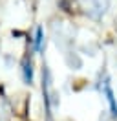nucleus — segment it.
<instances>
[{
	"label": "nucleus",
	"instance_id": "f03ea898",
	"mask_svg": "<svg viewBox=\"0 0 117 121\" xmlns=\"http://www.w3.org/2000/svg\"><path fill=\"white\" fill-rule=\"evenodd\" d=\"M102 92H104V95H106V99H108L112 116L117 117V103H115V97H113V92H112V86H110L108 79H104V83H102Z\"/></svg>",
	"mask_w": 117,
	"mask_h": 121
},
{
	"label": "nucleus",
	"instance_id": "7ed1b4c3",
	"mask_svg": "<svg viewBox=\"0 0 117 121\" xmlns=\"http://www.w3.org/2000/svg\"><path fill=\"white\" fill-rule=\"evenodd\" d=\"M22 73H24V81L31 84V81H33V62L29 57H24V60H22Z\"/></svg>",
	"mask_w": 117,
	"mask_h": 121
},
{
	"label": "nucleus",
	"instance_id": "20e7f679",
	"mask_svg": "<svg viewBox=\"0 0 117 121\" xmlns=\"http://www.w3.org/2000/svg\"><path fill=\"white\" fill-rule=\"evenodd\" d=\"M42 40H44V35H42V28H37V39H35V48L40 52L42 50Z\"/></svg>",
	"mask_w": 117,
	"mask_h": 121
},
{
	"label": "nucleus",
	"instance_id": "f257e3e1",
	"mask_svg": "<svg viewBox=\"0 0 117 121\" xmlns=\"http://www.w3.org/2000/svg\"><path fill=\"white\" fill-rule=\"evenodd\" d=\"M42 90H44V99H46V105L48 108H55L58 105V99H57V92L53 88V83H51V73L48 68H44L42 72Z\"/></svg>",
	"mask_w": 117,
	"mask_h": 121
}]
</instances>
